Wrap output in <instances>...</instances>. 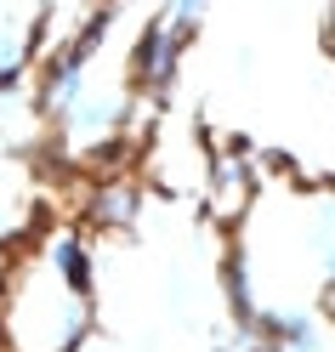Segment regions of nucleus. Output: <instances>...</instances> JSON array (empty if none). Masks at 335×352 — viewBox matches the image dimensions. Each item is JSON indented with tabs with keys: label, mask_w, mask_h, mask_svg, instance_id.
Wrapping results in <instances>:
<instances>
[{
	"label": "nucleus",
	"mask_w": 335,
	"mask_h": 352,
	"mask_svg": "<svg viewBox=\"0 0 335 352\" xmlns=\"http://www.w3.org/2000/svg\"><path fill=\"white\" fill-rule=\"evenodd\" d=\"M114 17H120V6H114V0H102V6L80 23L74 40H63V46L40 63V74H34V114H40V120L63 125V120L74 114V102L91 91V63H97V52L108 46Z\"/></svg>",
	"instance_id": "f257e3e1"
},
{
	"label": "nucleus",
	"mask_w": 335,
	"mask_h": 352,
	"mask_svg": "<svg viewBox=\"0 0 335 352\" xmlns=\"http://www.w3.org/2000/svg\"><path fill=\"white\" fill-rule=\"evenodd\" d=\"M188 29H176L165 12H153L142 34H137V46H131V85H137L142 97H165L171 85H176V69H182V52H188Z\"/></svg>",
	"instance_id": "f03ea898"
},
{
	"label": "nucleus",
	"mask_w": 335,
	"mask_h": 352,
	"mask_svg": "<svg viewBox=\"0 0 335 352\" xmlns=\"http://www.w3.org/2000/svg\"><path fill=\"white\" fill-rule=\"evenodd\" d=\"M137 216H142V188L131 176H120V170H108L85 193V222L97 233H125V228H137Z\"/></svg>",
	"instance_id": "7ed1b4c3"
},
{
	"label": "nucleus",
	"mask_w": 335,
	"mask_h": 352,
	"mask_svg": "<svg viewBox=\"0 0 335 352\" xmlns=\"http://www.w3.org/2000/svg\"><path fill=\"white\" fill-rule=\"evenodd\" d=\"M46 267L69 284V290L91 296L97 290V261H91V239H85L80 228H57L46 239Z\"/></svg>",
	"instance_id": "20e7f679"
},
{
	"label": "nucleus",
	"mask_w": 335,
	"mask_h": 352,
	"mask_svg": "<svg viewBox=\"0 0 335 352\" xmlns=\"http://www.w3.org/2000/svg\"><path fill=\"white\" fill-rule=\"evenodd\" d=\"M221 296H228V313L239 324V336H256L261 301H256V273H250V245H233L221 256Z\"/></svg>",
	"instance_id": "39448f33"
},
{
	"label": "nucleus",
	"mask_w": 335,
	"mask_h": 352,
	"mask_svg": "<svg viewBox=\"0 0 335 352\" xmlns=\"http://www.w3.org/2000/svg\"><path fill=\"white\" fill-rule=\"evenodd\" d=\"M160 12L171 17L176 29H188V34H199V23H205V12H210V0H165Z\"/></svg>",
	"instance_id": "423d86ee"
},
{
	"label": "nucleus",
	"mask_w": 335,
	"mask_h": 352,
	"mask_svg": "<svg viewBox=\"0 0 335 352\" xmlns=\"http://www.w3.org/2000/svg\"><path fill=\"white\" fill-rule=\"evenodd\" d=\"M318 40H324V52L335 57V0H329V12H324V29H318Z\"/></svg>",
	"instance_id": "0eeeda50"
}]
</instances>
